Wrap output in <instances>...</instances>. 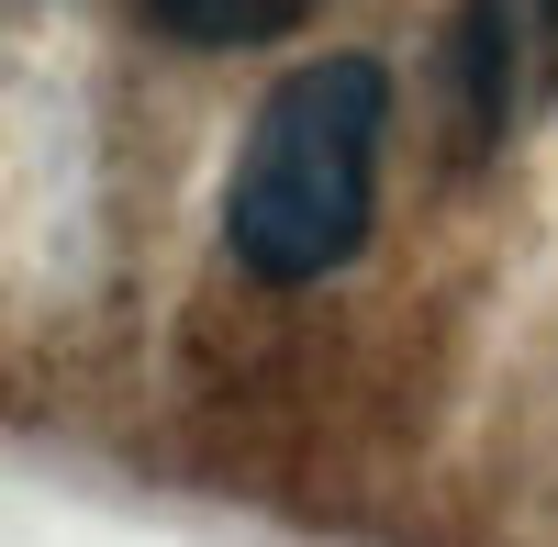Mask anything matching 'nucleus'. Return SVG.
<instances>
[{"label": "nucleus", "instance_id": "1", "mask_svg": "<svg viewBox=\"0 0 558 547\" xmlns=\"http://www.w3.org/2000/svg\"><path fill=\"white\" fill-rule=\"evenodd\" d=\"M380 112H391L380 57H313L257 101L235 179H223V235L257 280H324V268L357 257Z\"/></svg>", "mask_w": 558, "mask_h": 547}, {"label": "nucleus", "instance_id": "2", "mask_svg": "<svg viewBox=\"0 0 558 547\" xmlns=\"http://www.w3.org/2000/svg\"><path fill=\"white\" fill-rule=\"evenodd\" d=\"M536 89H558V0H470V101L514 123Z\"/></svg>", "mask_w": 558, "mask_h": 547}, {"label": "nucleus", "instance_id": "3", "mask_svg": "<svg viewBox=\"0 0 558 547\" xmlns=\"http://www.w3.org/2000/svg\"><path fill=\"white\" fill-rule=\"evenodd\" d=\"M146 12L179 45H268V34H291L313 0H146Z\"/></svg>", "mask_w": 558, "mask_h": 547}]
</instances>
